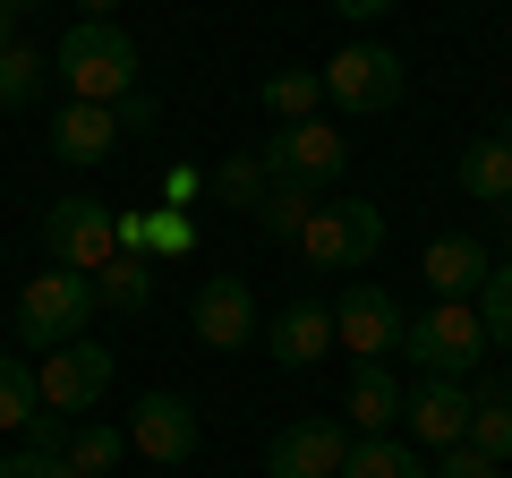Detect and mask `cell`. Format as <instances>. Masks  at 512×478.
Segmentation results:
<instances>
[{
	"label": "cell",
	"instance_id": "1",
	"mask_svg": "<svg viewBox=\"0 0 512 478\" xmlns=\"http://www.w3.org/2000/svg\"><path fill=\"white\" fill-rule=\"evenodd\" d=\"M52 69L69 77L77 103H128V94H137V43H128L120 18H77L69 35H60Z\"/></svg>",
	"mask_w": 512,
	"mask_h": 478
},
{
	"label": "cell",
	"instance_id": "2",
	"mask_svg": "<svg viewBox=\"0 0 512 478\" xmlns=\"http://www.w3.org/2000/svg\"><path fill=\"white\" fill-rule=\"evenodd\" d=\"M94 308H103V299H94V274L43 265V274L18 291V342L60 350V342H77V333H86V316H94Z\"/></svg>",
	"mask_w": 512,
	"mask_h": 478
},
{
	"label": "cell",
	"instance_id": "3",
	"mask_svg": "<svg viewBox=\"0 0 512 478\" xmlns=\"http://www.w3.org/2000/svg\"><path fill=\"white\" fill-rule=\"evenodd\" d=\"M43 248H52V265H69V274H103L111 257H120V214H111L103 197H52L43 205Z\"/></svg>",
	"mask_w": 512,
	"mask_h": 478
},
{
	"label": "cell",
	"instance_id": "4",
	"mask_svg": "<svg viewBox=\"0 0 512 478\" xmlns=\"http://www.w3.org/2000/svg\"><path fill=\"white\" fill-rule=\"evenodd\" d=\"M478 350H487L478 299H436L427 316H410V325H402V359H419L427 376H470Z\"/></svg>",
	"mask_w": 512,
	"mask_h": 478
},
{
	"label": "cell",
	"instance_id": "5",
	"mask_svg": "<svg viewBox=\"0 0 512 478\" xmlns=\"http://www.w3.org/2000/svg\"><path fill=\"white\" fill-rule=\"evenodd\" d=\"M299 248H308V265H325V274H350V265H367L384 248V214L367 197H325L308 214V231H299Z\"/></svg>",
	"mask_w": 512,
	"mask_h": 478
},
{
	"label": "cell",
	"instance_id": "6",
	"mask_svg": "<svg viewBox=\"0 0 512 478\" xmlns=\"http://www.w3.org/2000/svg\"><path fill=\"white\" fill-rule=\"evenodd\" d=\"M402 86H410V69L393 43H350V52L325 60V103H342V111H393Z\"/></svg>",
	"mask_w": 512,
	"mask_h": 478
},
{
	"label": "cell",
	"instance_id": "7",
	"mask_svg": "<svg viewBox=\"0 0 512 478\" xmlns=\"http://www.w3.org/2000/svg\"><path fill=\"white\" fill-rule=\"evenodd\" d=\"M265 180H299V188H333L342 180V163H350V146L325 129V120H282L274 137H265Z\"/></svg>",
	"mask_w": 512,
	"mask_h": 478
},
{
	"label": "cell",
	"instance_id": "8",
	"mask_svg": "<svg viewBox=\"0 0 512 478\" xmlns=\"http://www.w3.org/2000/svg\"><path fill=\"white\" fill-rule=\"evenodd\" d=\"M103 385H111V350L103 342H60V350H43V368H35L43 410H60V419H86L103 402Z\"/></svg>",
	"mask_w": 512,
	"mask_h": 478
},
{
	"label": "cell",
	"instance_id": "9",
	"mask_svg": "<svg viewBox=\"0 0 512 478\" xmlns=\"http://www.w3.org/2000/svg\"><path fill=\"white\" fill-rule=\"evenodd\" d=\"M188 325H197L205 350H248V342H265V333H256V291H248L239 274H205L197 299H188Z\"/></svg>",
	"mask_w": 512,
	"mask_h": 478
},
{
	"label": "cell",
	"instance_id": "10",
	"mask_svg": "<svg viewBox=\"0 0 512 478\" xmlns=\"http://www.w3.org/2000/svg\"><path fill=\"white\" fill-rule=\"evenodd\" d=\"M402 325H410V316L393 308V291H376V282H350V291L333 299V342H342L350 359H384V350H402Z\"/></svg>",
	"mask_w": 512,
	"mask_h": 478
},
{
	"label": "cell",
	"instance_id": "11",
	"mask_svg": "<svg viewBox=\"0 0 512 478\" xmlns=\"http://www.w3.org/2000/svg\"><path fill=\"white\" fill-rule=\"evenodd\" d=\"M342 461H350L342 419H291L265 444V478H342Z\"/></svg>",
	"mask_w": 512,
	"mask_h": 478
},
{
	"label": "cell",
	"instance_id": "12",
	"mask_svg": "<svg viewBox=\"0 0 512 478\" xmlns=\"http://www.w3.org/2000/svg\"><path fill=\"white\" fill-rule=\"evenodd\" d=\"M197 402H188V393H146V402L128 410V444H137V453L146 461H163V470H180L188 453H197Z\"/></svg>",
	"mask_w": 512,
	"mask_h": 478
},
{
	"label": "cell",
	"instance_id": "13",
	"mask_svg": "<svg viewBox=\"0 0 512 478\" xmlns=\"http://www.w3.org/2000/svg\"><path fill=\"white\" fill-rule=\"evenodd\" d=\"M402 427L419 444H461L470 436V393H461V376H427V385H410V402H402Z\"/></svg>",
	"mask_w": 512,
	"mask_h": 478
},
{
	"label": "cell",
	"instance_id": "14",
	"mask_svg": "<svg viewBox=\"0 0 512 478\" xmlns=\"http://www.w3.org/2000/svg\"><path fill=\"white\" fill-rule=\"evenodd\" d=\"M120 146V103H60L52 111V154L60 163H103V154Z\"/></svg>",
	"mask_w": 512,
	"mask_h": 478
},
{
	"label": "cell",
	"instance_id": "15",
	"mask_svg": "<svg viewBox=\"0 0 512 478\" xmlns=\"http://www.w3.org/2000/svg\"><path fill=\"white\" fill-rule=\"evenodd\" d=\"M402 402L410 393L393 385V368H384V359H359V368H350V393H342V419L359 427V436H393V427H402Z\"/></svg>",
	"mask_w": 512,
	"mask_h": 478
},
{
	"label": "cell",
	"instance_id": "16",
	"mask_svg": "<svg viewBox=\"0 0 512 478\" xmlns=\"http://www.w3.org/2000/svg\"><path fill=\"white\" fill-rule=\"evenodd\" d=\"M265 350H274L282 368H316V359L333 350V308L325 299H291V308L265 325Z\"/></svg>",
	"mask_w": 512,
	"mask_h": 478
},
{
	"label": "cell",
	"instance_id": "17",
	"mask_svg": "<svg viewBox=\"0 0 512 478\" xmlns=\"http://www.w3.org/2000/svg\"><path fill=\"white\" fill-rule=\"evenodd\" d=\"M419 274H427V291H436V299H478V291H487V274H495V257L478 248V239H427Z\"/></svg>",
	"mask_w": 512,
	"mask_h": 478
},
{
	"label": "cell",
	"instance_id": "18",
	"mask_svg": "<svg viewBox=\"0 0 512 478\" xmlns=\"http://www.w3.org/2000/svg\"><path fill=\"white\" fill-rule=\"evenodd\" d=\"M461 197L512 205V137H470L461 146Z\"/></svg>",
	"mask_w": 512,
	"mask_h": 478
},
{
	"label": "cell",
	"instance_id": "19",
	"mask_svg": "<svg viewBox=\"0 0 512 478\" xmlns=\"http://www.w3.org/2000/svg\"><path fill=\"white\" fill-rule=\"evenodd\" d=\"M342 478H427V461L410 453L402 436H350V461Z\"/></svg>",
	"mask_w": 512,
	"mask_h": 478
},
{
	"label": "cell",
	"instance_id": "20",
	"mask_svg": "<svg viewBox=\"0 0 512 478\" xmlns=\"http://www.w3.org/2000/svg\"><path fill=\"white\" fill-rule=\"evenodd\" d=\"M256 103L274 111V120H316V103H325V69H274L265 86H256Z\"/></svg>",
	"mask_w": 512,
	"mask_h": 478
},
{
	"label": "cell",
	"instance_id": "21",
	"mask_svg": "<svg viewBox=\"0 0 512 478\" xmlns=\"http://www.w3.org/2000/svg\"><path fill=\"white\" fill-rule=\"evenodd\" d=\"M316 205H325V188L274 180V188H265V197H256V222H265V231H274V239H299V231H308V214H316Z\"/></svg>",
	"mask_w": 512,
	"mask_h": 478
},
{
	"label": "cell",
	"instance_id": "22",
	"mask_svg": "<svg viewBox=\"0 0 512 478\" xmlns=\"http://www.w3.org/2000/svg\"><path fill=\"white\" fill-rule=\"evenodd\" d=\"M94 299L120 308V316H137V308L154 299V257H111L103 274H94Z\"/></svg>",
	"mask_w": 512,
	"mask_h": 478
},
{
	"label": "cell",
	"instance_id": "23",
	"mask_svg": "<svg viewBox=\"0 0 512 478\" xmlns=\"http://www.w3.org/2000/svg\"><path fill=\"white\" fill-rule=\"evenodd\" d=\"M43 77H52V60H43L35 43H9V52H0V111L43 103Z\"/></svg>",
	"mask_w": 512,
	"mask_h": 478
},
{
	"label": "cell",
	"instance_id": "24",
	"mask_svg": "<svg viewBox=\"0 0 512 478\" xmlns=\"http://www.w3.org/2000/svg\"><path fill=\"white\" fill-rule=\"evenodd\" d=\"M60 461H69L77 478H103V470H120V427H103V419H77V427H69V444H60Z\"/></svg>",
	"mask_w": 512,
	"mask_h": 478
},
{
	"label": "cell",
	"instance_id": "25",
	"mask_svg": "<svg viewBox=\"0 0 512 478\" xmlns=\"http://www.w3.org/2000/svg\"><path fill=\"white\" fill-rule=\"evenodd\" d=\"M470 453H487V461H512V393H478L470 402Z\"/></svg>",
	"mask_w": 512,
	"mask_h": 478
},
{
	"label": "cell",
	"instance_id": "26",
	"mask_svg": "<svg viewBox=\"0 0 512 478\" xmlns=\"http://www.w3.org/2000/svg\"><path fill=\"white\" fill-rule=\"evenodd\" d=\"M205 188H214L222 205H239V214H256V197H265L274 180H265V163H256V154H231V163H214V180H205Z\"/></svg>",
	"mask_w": 512,
	"mask_h": 478
},
{
	"label": "cell",
	"instance_id": "27",
	"mask_svg": "<svg viewBox=\"0 0 512 478\" xmlns=\"http://www.w3.org/2000/svg\"><path fill=\"white\" fill-rule=\"evenodd\" d=\"M43 410V393H35V368H26L18 350H0V427H26Z\"/></svg>",
	"mask_w": 512,
	"mask_h": 478
},
{
	"label": "cell",
	"instance_id": "28",
	"mask_svg": "<svg viewBox=\"0 0 512 478\" xmlns=\"http://www.w3.org/2000/svg\"><path fill=\"white\" fill-rule=\"evenodd\" d=\"M188 248H197V222H188L180 205H146V257L171 265V257H188Z\"/></svg>",
	"mask_w": 512,
	"mask_h": 478
},
{
	"label": "cell",
	"instance_id": "29",
	"mask_svg": "<svg viewBox=\"0 0 512 478\" xmlns=\"http://www.w3.org/2000/svg\"><path fill=\"white\" fill-rule=\"evenodd\" d=\"M478 325H487V342L512 350V265H495L487 291H478Z\"/></svg>",
	"mask_w": 512,
	"mask_h": 478
},
{
	"label": "cell",
	"instance_id": "30",
	"mask_svg": "<svg viewBox=\"0 0 512 478\" xmlns=\"http://www.w3.org/2000/svg\"><path fill=\"white\" fill-rule=\"evenodd\" d=\"M0 478H77V470H69L60 453H35V444H18V453L0 461Z\"/></svg>",
	"mask_w": 512,
	"mask_h": 478
},
{
	"label": "cell",
	"instance_id": "31",
	"mask_svg": "<svg viewBox=\"0 0 512 478\" xmlns=\"http://www.w3.org/2000/svg\"><path fill=\"white\" fill-rule=\"evenodd\" d=\"M495 470H504V461L470 453V444H444V461H436V470H427V478H495Z\"/></svg>",
	"mask_w": 512,
	"mask_h": 478
},
{
	"label": "cell",
	"instance_id": "32",
	"mask_svg": "<svg viewBox=\"0 0 512 478\" xmlns=\"http://www.w3.org/2000/svg\"><path fill=\"white\" fill-rule=\"evenodd\" d=\"M69 427H77V419H60V410H35V419H26V444H35V453H60V444H69Z\"/></svg>",
	"mask_w": 512,
	"mask_h": 478
},
{
	"label": "cell",
	"instance_id": "33",
	"mask_svg": "<svg viewBox=\"0 0 512 478\" xmlns=\"http://www.w3.org/2000/svg\"><path fill=\"white\" fill-rule=\"evenodd\" d=\"M333 9H342V18H384L393 0H333Z\"/></svg>",
	"mask_w": 512,
	"mask_h": 478
},
{
	"label": "cell",
	"instance_id": "34",
	"mask_svg": "<svg viewBox=\"0 0 512 478\" xmlns=\"http://www.w3.org/2000/svg\"><path fill=\"white\" fill-rule=\"evenodd\" d=\"M35 9H43V0H0V18H9V26H26Z\"/></svg>",
	"mask_w": 512,
	"mask_h": 478
},
{
	"label": "cell",
	"instance_id": "35",
	"mask_svg": "<svg viewBox=\"0 0 512 478\" xmlns=\"http://www.w3.org/2000/svg\"><path fill=\"white\" fill-rule=\"evenodd\" d=\"M77 9H86V18H111V9H120V0H77Z\"/></svg>",
	"mask_w": 512,
	"mask_h": 478
},
{
	"label": "cell",
	"instance_id": "36",
	"mask_svg": "<svg viewBox=\"0 0 512 478\" xmlns=\"http://www.w3.org/2000/svg\"><path fill=\"white\" fill-rule=\"evenodd\" d=\"M9 43H18V26H9V18H0V52H9Z\"/></svg>",
	"mask_w": 512,
	"mask_h": 478
}]
</instances>
